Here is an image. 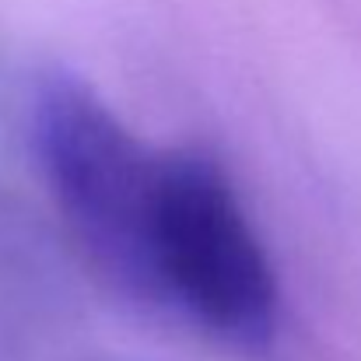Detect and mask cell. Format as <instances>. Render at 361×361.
Here are the masks:
<instances>
[{"instance_id": "6da1fadb", "label": "cell", "mask_w": 361, "mask_h": 361, "mask_svg": "<svg viewBox=\"0 0 361 361\" xmlns=\"http://www.w3.org/2000/svg\"><path fill=\"white\" fill-rule=\"evenodd\" d=\"M28 133L46 190L95 270L158 305L151 232L165 151H151L71 74H46L35 85Z\"/></svg>"}, {"instance_id": "7a4b0ae2", "label": "cell", "mask_w": 361, "mask_h": 361, "mask_svg": "<svg viewBox=\"0 0 361 361\" xmlns=\"http://www.w3.org/2000/svg\"><path fill=\"white\" fill-rule=\"evenodd\" d=\"M151 267L158 305H176L235 344H263L274 334V267L228 176L204 151H165Z\"/></svg>"}]
</instances>
